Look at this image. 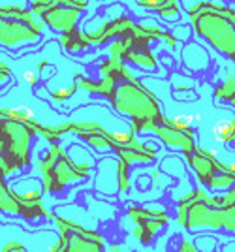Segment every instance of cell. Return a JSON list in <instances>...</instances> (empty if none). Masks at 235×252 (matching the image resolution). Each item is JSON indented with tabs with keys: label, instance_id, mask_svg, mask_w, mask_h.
I'll return each mask as SVG.
<instances>
[{
	"label": "cell",
	"instance_id": "cell-1",
	"mask_svg": "<svg viewBox=\"0 0 235 252\" xmlns=\"http://www.w3.org/2000/svg\"><path fill=\"white\" fill-rule=\"evenodd\" d=\"M214 132V137H216V141H222V143H228L230 139H234L235 136V126L232 121H220V123H216L213 128Z\"/></svg>",
	"mask_w": 235,
	"mask_h": 252
},
{
	"label": "cell",
	"instance_id": "cell-2",
	"mask_svg": "<svg viewBox=\"0 0 235 252\" xmlns=\"http://www.w3.org/2000/svg\"><path fill=\"white\" fill-rule=\"evenodd\" d=\"M25 79L30 85H34L36 83V74H34V72H25Z\"/></svg>",
	"mask_w": 235,
	"mask_h": 252
}]
</instances>
